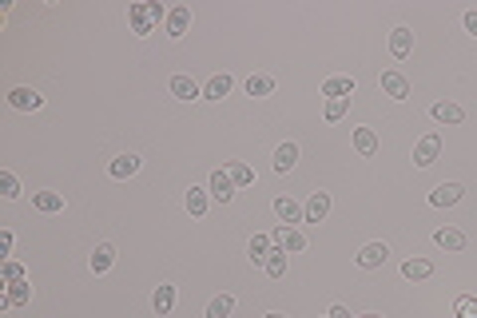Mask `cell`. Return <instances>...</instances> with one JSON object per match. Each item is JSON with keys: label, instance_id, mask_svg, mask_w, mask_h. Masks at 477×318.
<instances>
[{"label": "cell", "instance_id": "obj_18", "mask_svg": "<svg viewBox=\"0 0 477 318\" xmlns=\"http://www.w3.org/2000/svg\"><path fill=\"white\" fill-rule=\"evenodd\" d=\"M434 243L445 247V251H462V247H465V235L457 231V227H441V231L434 235Z\"/></svg>", "mask_w": 477, "mask_h": 318}, {"label": "cell", "instance_id": "obj_36", "mask_svg": "<svg viewBox=\"0 0 477 318\" xmlns=\"http://www.w3.org/2000/svg\"><path fill=\"white\" fill-rule=\"evenodd\" d=\"M13 251V231H0V255H8Z\"/></svg>", "mask_w": 477, "mask_h": 318}, {"label": "cell", "instance_id": "obj_29", "mask_svg": "<svg viewBox=\"0 0 477 318\" xmlns=\"http://www.w3.org/2000/svg\"><path fill=\"white\" fill-rule=\"evenodd\" d=\"M227 175L235 179V187H247V184H255V172L247 167V163H239V159H231L227 163Z\"/></svg>", "mask_w": 477, "mask_h": 318}, {"label": "cell", "instance_id": "obj_16", "mask_svg": "<svg viewBox=\"0 0 477 318\" xmlns=\"http://www.w3.org/2000/svg\"><path fill=\"white\" fill-rule=\"evenodd\" d=\"M111 263H116V247L99 243L96 251H92V270H96V275H104V270H111Z\"/></svg>", "mask_w": 477, "mask_h": 318}, {"label": "cell", "instance_id": "obj_24", "mask_svg": "<svg viewBox=\"0 0 477 318\" xmlns=\"http://www.w3.org/2000/svg\"><path fill=\"white\" fill-rule=\"evenodd\" d=\"M227 92H231V76H227V72H223V76H211L207 88H203V96H207V99H223Z\"/></svg>", "mask_w": 477, "mask_h": 318}, {"label": "cell", "instance_id": "obj_12", "mask_svg": "<svg viewBox=\"0 0 477 318\" xmlns=\"http://www.w3.org/2000/svg\"><path fill=\"white\" fill-rule=\"evenodd\" d=\"M457 199H462V187L457 184H441V187L429 191V203H434V207H453Z\"/></svg>", "mask_w": 477, "mask_h": 318}, {"label": "cell", "instance_id": "obj_1", "mask_svg": "<svg viewBox=\"0 0 477 318\" xmlns=\"http://www.w3.org/2000/svg\"><path fill=\"white\" fill-rule=\"evenodd\" d=\"M127 20H132L135 36H147V32L163 20V8H159L155 0H147V4H127Z\"/></svg>", "mask_w": 477, "mask_h": 318}, {"label": "cell", "instance_id": "obj_8", "mask_svg": "<svg viewBox=\"0 0 477 318\" xmlns=\"http://www.w3.org/2000/svg\"><path fill=\"white\" fill-rule=\"evenodd\" d=\"M386 258H390V247H386V243H366V247H362V255H358V267L374 270V267H382Z\"/></svg>", "mask_w": 477, "mask_h": 318}, {"label": "cell", "instance_id": "obj_9", "mask_svg": "<svg viewBox=\"0 0 477 318\" xmlns=\"http://www.w3.org/2000/svg\"><path fill=\"white\" fill-rule=\"evenodd\" d=\"M390 52H394V60H406V56L414 52V32H410V28H394L390 32Z\"/></svg>", "mask_w": 477, "mask_h": 318}, {"label": "cell", "instance_id": "obj_4", "mask_svg": "<svg viewBox=\"0 0 477 318\" xmlns=\"http://www.w3.org/2000/svg\"><path fill=\"white\" fill-rule=\"evenodd\" d=\"M270 243L282 247V251H306V235L298 227H279V231L270 235Z\"/></svg>", "mask_w": 477, "mask_h": 318}, {"label": "cell", "instance_id": "obj_7", "mask_svg": "<svg viewBox=\"0 0 477 318\" xmlns=\"http://www.w3.org/2000/svg\"><path fill=\"white\" fill-rule=\"evenodd\" d=\"M382 92L390 99H410V80L402 72H382Z\"/></svg>", "mask_w": 477, "mask_h": 318}, {"label": "cell", "instance_id": "obj_6", "mask_svg": "<svg viewBox=\"0 0 477 318\" xmlns=\"http://www.w3.org/2000/svg\"><path fill=\"white\" fill-rule=\"evenodd\" d=\"M187 28H191V8L187 4H175L172 13H167V36H187Z\"/></svg>", "mask_w": 477, "mask_h": 318}, {"label": "cell", "instance_id": "obj_32", "mask_svg": "<svg viewBox=\"0 0 477 318\" xmlns=\"http://www.w3.org/2000/svg\"><path fill=\"white\" fill-rule=\"evenodd\" d=\"M0 195H4V199H16V195H20V179H16L13 172H0Z\"/></svg>", "mask_w": 477, "mask_h": 318}, {"label": "cell", "instance_id": "obj_26", "mask_svg": "<svg viewBox=\"0 0 477 318\" xmlns=\"http://www.w3.org/2000/svg\"><path fill=\"white\" fill-rule=\"evenodd\" d=\"M434 120H441V123H462L465 111L457 108V104H445V99H441V104H434Z\"/></svg>", "mask_w": 477, "mask_h": 318}, {"label": "cell", "instance_id": "obj_39", "mask_svg": "<svg viewBox=\"0 0 477 318\" xmlns=\"http://www.w3.org/2000/svg\"><path fill=\"white\" fill-rule=\"evenodd\" d=\"M358 318H382V314H358Z\"/></svg>", "mask_w": 477, "mask_h": 318}, {"label": "cell", "instance_id": "obj_20", "mask_svg": "<svg viewBox=\"0 0 477 318\" xmlns=\"http://www.w3.org/2000/svg\"><path fill=\"white\" fill-rule=\"evenodd\" d=\"M402 275L406 279H429V275H434V263H429V258H406Z\"/></svg>", "mask_w": 477, "mask_h": 318}, {"label": "cell", "instance_id": "obj_2", "mask_svg": "<svg viewBox=\"0 0 477 318\" xmlns=\"http://www.w3.org/2000/svg\"><path fill=\"white\" fill-rule=\"evenodd\" d=\"M438 155H441V135H422L414 147V163L429 167V163H438Z\"/></svg>", "mask_w": 477, "mask_h": 318}, {"label": "cell", "instance_id": "obj_5", "mask_svg": "<svg viewBox=\"0 0 477 318\" xmlns=\"http://www.w3.org/2000/svg\"><path fill=\"white\" fill-rule=\"evenodd\" d=\"M326 211H331V195H326V191H314V195L306 199L303 219L306 223H322V219H326Z\"/></svg>", "mask_w": 477, "mask_h": 318}, {"label": "cell", "instance_id": "obj_25", "mask_svg": "<svg viewBox=\"0 0 477 318\" xmlns=\"http://www.w3.org/2000/svg\"><path fill=\"white\" fill-rule=\"evenodd\" d=\"M247 255H251V263H267V255H270V235H255V239L247 243Z\"/></svg>", "mask_w": 477, "mask_h": 318}, {"label": "cell", "instance_id": "obj_21", "mask_svg": "<svg viewBox=\"0 0 477 318\" xmlns=\"http://www.w3.org/2000/svg\"><path fill=\"white\" fill-rule=\"evenodd\" d=\"M354 147H358V155H374L378 151V135L370 127H354Z\"/></svg>", "mask_w": 477, "mask_h": 318}, {"label": "cell", "instance_id": "obj_34", "mask_svg": "<svg viewBox=\"0 0 477 318\" xmlns=\"http://www.w3.org/2000/svg\"><path fill=\"white\" fill-rule=\"evenodd\" d=\"M20 279H25V267L13 263V258H4V282H20Z\"/></svg>", "mask_w": 477, "mask_h": 318}, {"label": "cell", "instance_id": "obj_31", "mask_svg": "<svg viewBox=\"0 0 477 318\" xmlns=\"http://www.w3.org/2000/svg\"><path fill=\"white\" fill-rule=\"evenodd\" d=\"M187 211H191V215H203V211H207V191H203V187H191V191H187Z\"/></svg>", "mask_w": 477, "mask_h": 318}, {"label": "cell", "instance_id": "obj_40", "mask_svg": "<svg viewBox=\"0 0 477 318\" xmlns=\"http://www.w3.org/2000/svg\"><path fill=\"white\" fill-rule=\"evenodd\" d=\"M267 318H286V314H267Z\"/></svg>", "mask_w": 477, "mask_h": 318}, {"label": "cell", "instance_id": "obj_15", "mask_svg": "<svg viewBox=\"0 0 477 318\" xmlns=\"http://www.w3.org/2000/svg\"><path fill=\"white\" fill-rule=\"evenodd\" d=\"M207 191H211L215 199H223V203H227V199L235 195V179H231L227 172H215V175H211V187H207Z\"/></svg>", "mask_w": 477, "mask_h": 318}, {"label": "cell", "instance_id": "obj_28", "mask_svg": "<svg viewBox=\"0 0 477 318\" xmlns=\"http://www.w3.org/2000/svg\"><path fill=\"white\" fill-rule=\"evenodd\" d=\"M135 172H139V159H135V155L111 159V175H116V179H127V175H135Z\"/></svg>", "mask_w": 477, "mask_h": 318}, {"label": "cell", "instance_id": "obj_37", "mask_svg": "<svg viewBox=\"0 0 477 318\" xmlns=\"http://www.w3.org/2000/svg\"><path fill=\"white\" fill-rule=\"evenodd\" d=\"M465 32H469V36H477V13H465Z\"/></svg>", "mask_w": 477, "mask_h": 318}, {"label": "cell", "instance_id": "obj_17", "mask_svg": "<svg viewBox=\"0 0 477 318\" xmlns=\"http://www.w3.org/2000/svg\"><path fill=\"white\" fill-rule=\"evenodd\" d=\"M32 207L44 211V215H52V211H64V195H56V191H36V195H32Z\"/></svg>", "mask_w": 477, "mask_h": 318}, {"label": "cell", "instance_id": "obj_10", "mask_svg": "<svg viewBox=\"0 0 477 318\" xmlns=\"http://www.w3.org/2000/svg\"><path fill=\"white\" fill-rule=\"evenodd\" d=\"M322 96L350 99V96H354V80H350V76H334V80H326V84H322Z\"/></svg>", "mask_w": 477, "mask_h": 318}, {"label": "cell", "instance_id": "obj_13", "mask_svg": "<svg viewBox=\"0 0 477 318\" xmlns=\"http://www.w3.org/2000/svg\"><path fill=\"white\" fill-rule=\"evenodd\" d=\"M275 215H279V219L286 223V227H291V223H303V207H298L294 199H286V195L275 199Z\"/></svg>", "mask_w": 477, "mask_h": 318}, {"label": "cell", "instance_id": "obj_35", "mask_svg": "<svg viewBox=\"0 0 477 318\" xmlns=\"http://www.w3.org/2000/svg\"><path fill=\"white\" fill-rule=\"evenodd\" d=\"M457 310H462L465 318H477V303H473V298H462V303H457Z\"/></svg>", "mask_w": 477, "mask_h": 318}, {"label": "cell", "instance_id": "obj_27", "mask_svg": "<svg viewBox=\"0 0 477 318\" xmlns=\"http://www.w3.org/2000/svg\"><path fill=\"white\" fill-rule=\"evenodd\" d=\"M231 310H235V298H231V294H215V298L207 303V318H227Z\"/></svg>", "mask_w": 477, "mask_h": 318}, {"label": "cell", "instance_id": "obj_22", "mask_svg": "<svg viewBox=\"0 0 477 318\" xmlns=\"http://www.w3.org/2000/svg\"><path fill=\"white\" fill-rule=\"evenodd\" d=\"M263 270H267L270 279H282V275H286V251L275 247V251L267 255V263H263Z\"/></svg>", "mask_w": 477, "mask_h": 318}, {"label": "cell", "instance_id": "obj_11", "mask_svg": "<svg viewBox=\"0 0 477 318\" xmlns=\"http://www.w3.org/2000/svg\"><path fill=\"white\" fill-rule=\"evenodd\" d=\"M294 163H298V147H294L291 139L275 147V172H279V175H286V172L294 167Z\"/></svg>", "mask_w": 477, "mask_h": 318}, {"label": "cell", "instance_id": "obj_3", "mask_svg": "<svg viewBox=\"0 0 477 318\" xmlns=\"http://www.w3.org/2000/svg\"><path fill=\"white\" fill-rule=\"evenodd\" d=\"M8 104H13L16 111H36L40 104H44V96H40L36 88H13V92H8Z\"/></svg>", "mask_w": 477, "mask_h": 318}, {"label": "cell", "instance_id": "obj_19", "mask_svg": "<svg viewBox=\"0 0 477 318\" xmlns=\"http://www.w3.org/2000/svg\"><path fill=\"white\" fill-rule=\"evenodd\" d=\"M172 96L175 99H195L199 96V84L191 76H172Z\"/></svg>", "mask_w": 477, "mask_h": 318}, {"label": "cell", "instance_id": "obj_23", "mask_svg": "<svg viewBox=\"0 0 477 318\" xmlns=\"http://www.w3.org/2000/svg\"><path fill=\"white\" fill-rule=\"evenodd\" d=\"M4 298H8V306H28V303H32V286H28L25 279L8 282V294H4Z\"/></svg>", "mask_w": 477, "mask_h": 318}, {"label": "cell", "instance_id": "obj_30", "mask_svg": "<svg viewBox=\"0 0 477 318\" xmlns=\"http://www.w3.org/2000/svg\"><path fill=\"white\" fill-rule=\"evenodd\" d=\"M275 92V80L270 76H251L247 80V96H270Z\"/></svg>", "mask_w": 477, "mask_h": 318}, {"label": "cell", "instance_id": "obj_38", "mask_svg": "<svg viewBox=\"0 0 477 318\" xmlns=\"http://www.w3.org/2000/svg\"><path fill=\"white\" fill-rule=\"evenodd\" d=\"M326 318H350V310H346V306H331V314Z\"/></svg>", "mask_w": 477, "mask_h": 318}, {"label": "cell", "instance_id": "obj_33", "mask_svg": "<svg viewBox=\"0 0 477 318\" xmlns=\"http://www.w3.org/2000/svg\"><path fill=\"white\" fill-rule=\"evenodd\" d=\"M346 108H350V99H326V120H343Z\"/></svg>", "mask_w": 477, "mask_h": 318}, {"label": "cell", "instance_id": "obj_14", "mask_svg": "<svg viewBox=\"0 0 477 318\" xmlns=\"http://www.w3.org/2000/svg\"><path fill=\"white\" fill-rule=\"evenodd\" d=\"M151 306H155V314H159V318H167V310L175 306V286H172V282H163V286L151 294Z\"/></svg>", "mask_w": 477, "mask_h": 318}]
</instances>
